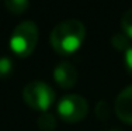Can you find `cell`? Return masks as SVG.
Segmentation results:
<instances>
[{
  "label": "cell",
  "mask_w": 132,
  "mask_h": 131,
  "mask_svg": "<svg viewBox=\"0 0 132 131\" xmlns=\"http://www.w3.org/2000/svg\"><path fill=\"white\" fill-rule=\"evenodd\" d=\"M114 110L119 120L132 126V85L119 92L115 99Z\"/></svg>",
  "instance_id": "5b68a950"
},
{
  "label": "cell",
  "mask_w": 132,
  "mask_h": 131,
  "mask_svg": "<svg viewBox=\"0 0 132 131\" xmlns=\"http://www.w3.org/2000/svg\"><path fill=\"white\" fill-rule=\"evenodd\" d=\"M53 79L61 87L69 89L77 82V69L68 61H62L53 68Z\"/></svg>",
  "instance_id": "8992f818"
},
{
  "label": "cell",
  "mask_w": 132,
  "mask_h": 131,
  "mask_svg": "<svg viewBox=\"0 0 132 131\" xmlns=\"http://www.w3.org/2000/svg\"><path fill=\"white\" fill-rule=\"evenodd\" d=\"M107 131H122V130H119V128H115V127H114V128H110V130H107Z\"/></svg>",
  "instance_id": "4fadbf2b"
},
{
  "label": "cell",
  "mask_w": 132,
  "mask_h": 131,
  "mask_svg": "<svg viewBox=\"0 0 132 131\" xmlns=\"http://www.w3.org/2000/svg\"><path fill=\"white\" fill-rule=\"evenodd\" d=\"M24 102L34 110L46 111L55 102V90L42 80H32L23 89Z\"/></svg>",
  "instance_id": "3957f363"
},
{
  "label": "cell",
  "mask_w": 132,
  "mask_h": 131,
  "mask_svg": "<svg viewBox=\"0 0 132 131\" xmlns=\"http://www.w3.org/2000/svg\"><path fill=\"white\" fill-rule=\"evenodd\" d=\"M38 126H39V128L44 130V131H52V130L56 128V118L53 114L44 111V113L38 117Z\"/></svg>",
  "instance_id": "ba28073f"
},
{
  "label": "cell",
  "mask_w": 132,
  "mask_h": 131,
  "mask_svg": "<svg viewBox=\"0 0 132 131\" xmlns=\"http://www.w3.org/2000/svg\"><path fill=\"white\" fill-rule=\"evenodd\" d=\"M6 9L13 14H21L28 9L30 0H4Z\"/></svg>",
  "instance_id": "52a82bcc"
},
{
  "label": "cell",
  "mask_w": 132,
  "mask_h": 131,
  "mask_svg": "<svg viewBox=\"0 0 132 131\" xmlns=\"http://www.w3.org/2000/svg\"><path fill=\"white\" fill-rule=\"evenodd\" d=\"M86 38V27L76 18L61 21L51 31L49 41L53 51L59 55H70L81 47Z\"/></svg>",
  "instance_id": "6da1fadb"
},
{
  "label": "cell",
  "mask_w": 132,
  "mask_h": 131,
  "mask_svg": "<svg viewBox=\"0 0 132 131\" xmlns=\"http://www.w3.org/2000/svg\"><path fill=\"white\" fill-rule=\"evenodd\" d=\"M124 61H125V68H127V71L132 75V44L127 48V51L124 52Z\"/></svg>",
  "instance_id": "7c38bea8"
},
{
  "label": "cell",
  "mask_w": 132,
  "mask_h": 131,
  "mask_svg": "<svg viewBox=\"0 0 132 131\" xmlns=\"http://www.w3.org/2000/svg\"><path fill=\"white\" fill-rule=\"evenodd\" d=\"M38 37H39L38 26L31 20H26L18 23L14 27L13 33L10 35L9 45L17 57L27 58L35 49Z\"/></svg>",
  "instance_id": "7a4b0ae2"
},
{
  "label": "cell",
  "mask_w": 132,
  "mask_h": 131,
  "mask_svg": "<svg viewBox=\"0 0 132 131\" xmlns=\"http://www.w3.org/2000/svg\"><path fill=\"white\" fill-rule=\"evenodd\" d=\"M13 72V61L9 57H0V78H7Z\"/></svg>",
  "instance_id": "8fae6325"
},
{
  "label": "cell",
  "mask_w": 132,
  "mask_h": 131,
  "mask_svg": "<svg viewBox=\"0 0 132 131\" xmlns=\"http://www.w3.org/2000/svg\"><path fill=\"white\" fill-rule=\"evenodd\" d=\"M121 30L129 40H132V9L127 10L121 17Z\"/></svg>",
  "instance_id": "30bf717a"
},
{
  "label": "cell",
  "mask_w": 132,
  "mask_h": 131,
  "mask_svg": "<svg viewBox=\"0 0 132 131\" xmlns=\"http://www.w3.org/2000/svg\"><path fill=\"white\" fill-rule=\"evenodd\" d=\"M56 113L63 121L77 123L81 121L89 113V103L83 96L77 93L65 95L56 106Z\"/></svg>",
  "instance_id": "277c9868"
},
{
  "label": "cell",
  "mask_w": 132,
  "mask_h": 131,
  "mask_svg": "<svg viewBox=\"0 0 132 131\" xmlns=\"http://www.w3.org/2000/svg\"><path fill=\"white\" fill-rule=\"evenodd\" d=\"M111 44L114 45L115 49L125 52V51H127V48L131 45V40L121 31V33H115L114 35L111 37Z\"/></svg>",
  "instance_id": "9c48e42d"
}]
</instances>
